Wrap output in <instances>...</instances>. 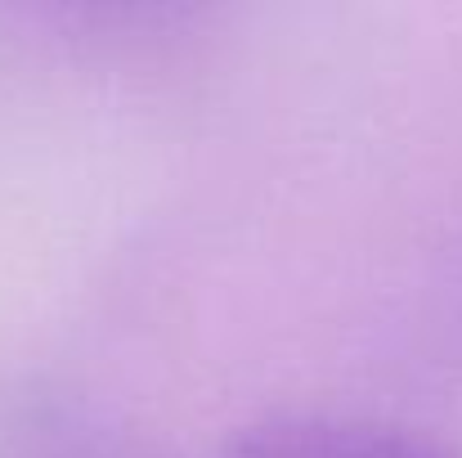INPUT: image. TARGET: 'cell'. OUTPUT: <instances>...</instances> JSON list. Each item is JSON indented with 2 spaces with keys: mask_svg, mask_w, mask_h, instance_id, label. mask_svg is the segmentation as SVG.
<instances>
[{
  "mask_svg": "<svg viewBox=\"0 0 462 458\" xmlns=\"http://www.w3.org/2000/svg\"><path fill=\"white\" fill-rule=\"evenodd\" d=\"M225 458H462L449 441L404 423L341 414H274L234 427Z\"/></svg>",
  "mask_w": 462,
  "mask_h": 458,
  "instance_id": "obj_1",
  "label": "cell"
}]
</instances>
